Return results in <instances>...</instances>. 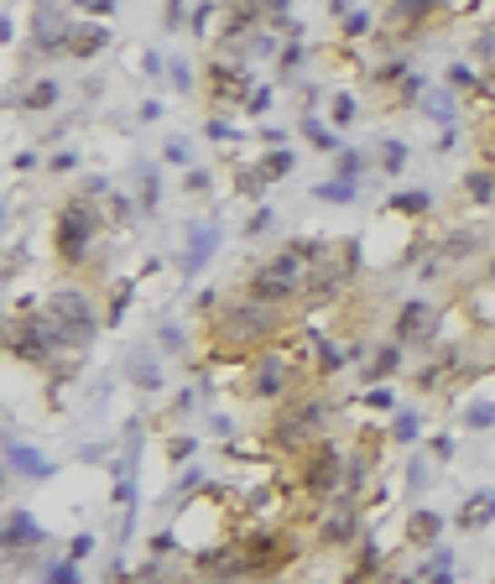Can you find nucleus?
I'll use <instances>...</instances> for the list:
<instances>
[{
  "label": "nucleus",
  "instance_id": "37998d69",
  "mask_svg": "<svg viewBox=\"0 0 495 584\" xmlns=\"http://www.w3.org/2000/svg\"><path fill=\"white\" fill-rule=\"evenodd\" d=\"M94 553V538H73V548H68V559L79 563V559H89Z\"/></svg>",
  "mask_w": 495,
  "mask_h": 584
},
{
  "label": "nucleus",
  "instance_id": "a878e982",
  "mask_svg": "<svg viewBox=\"0 0 495 584\" xmlns=\"http://www.w3.org/2000/svg\"><path fill=\"white\" fill-rule=\"evenodd\" d=\"M287 172H292V151H271L267 162H261V178H267V183L287 178Z\"/></svg>",
  "mask_w": 495,
  "mask_h": 584
},
{
  "label": "nucleus",
  "instance_id": "9d476101",
  "mask_svg": "<svg viewBox=\"0 0 495 584\" xmlns=\"http://www.w3.org/2000/svg\"><path fill=\"white\" fill-rule=\"evenodd\" d=\"M443 11V0H386V16H381V37L386 42H402L422 32L428 21Z\"/></svg>",
  "mask_w": 495,
  "mask_h": 584
},
{
  "label": "nucleus",
  "instance_id": "f257e3e1",
  "mask_svg": "<svg viewBox=\"0 0 495 584\" xmlns=\"http://www.w3.org/2000/svg\"><path fill=\"white\" fill-rule=\"evenodd\" d=\"M282 324L287 313L282 308H267V303H219L209 313V345L219 360H246V355H261L271 350V339H282Z\"/></svg>",
  "mask_w": 495,
  "mask_h": 584
},
{
  "label": "nucleus",
  "instance_id": "20e7f679",
  "mask_svg": "<svg viewBox=\"0 0 495 584\" xmlns=\"http://www.w3.org/2000/svg\"><path fill=\"white\" fill-rule=\"evenodd\" d=\"M354 271H360V240H324L318 250V261H313V277L308 287H303V303H334V297H345L354 282Z\"/></svg>",
  "mask_w": 495,
  "mask_h": 584
},
{
  "label": "nucleus",
  "instance_id": "c03bdc74",
  "mask_svg": "<svg viewBox=\"0 0 495 584\" xmlns=\"http://www.w3.org/2000/svg\"><path fill=\"white\" fill-rule=\"evenodd\" d=\"M183 188H188V193H209V178H204V172H188Z\"/></svg>",
  "mask_w": 495,
  "mask_h": 584
},
{
  "label": "nucleus",
  "instance_id": "79ce46f5",
  "mask_svg": "<svg viewBox=\"0 0 495 584\" xmlns=\"http://www.w3.org/2000/svg\"><path fill=\"white\" fill-rule=\"evenodd\" d=\"M428 449H433V459H449V454H454V438L438 433V438H428Z\"/></svg>",
  "mask_w": 495,
  "mask_h": 584
},
{
  "label": "nucleus",
  "instance_id": "9b49d317",
  "mask_svg": "<svg viewBox=\"0 0 495 584\" xmlns=\"http://www.w3.org/2000/svg\"><path fill=\"white\" fill-rule=\"evenodd\" d=\"M246 73H240V68H235V63H229V58H214V63H209V68H204V100L209 104H225V110H229V104H250V89H246Z\"/></svg>",
  "mask_w": 495,
  "mask_h": 584
},
{
  "label": "nucleus",
  "instance_id": "f3484780",
  "mask_svg": "<svg viewBox=\"0 0 495 584\" xmlns=\"http://www.w3.org/2000/svg\"><path fill=\"white\" fill-rule=\"evenodd\" d=\"M104 47H110V32H104L100 21H83V26L68 32V47H63V53H68V58H94Z\"/></svg>",
  "mask_w": 495,
  "mask_h": 584
},
{
  "label": "nucleus",
  "instance_id": "2f4dec72",
  "mask_svg": "<svg viewBox=\"0 0 495 584\" xmlns=\"http://www.w3.org/2000/svg\"><path fill=\"white\" fill-rule=\"evenodd\" d=\"M360 167H365V157H354V151H339V178H345V183H354V178H360Z\"/></svg>",
  "mask_w": 495,
  "mask_h": 584
},
{
  "label": "nucleus",
  "instance_id": "dca6fc26",
  "mask_svg": "<svg viewBox=\"0 0 495 584\" xmlns=\"http://www.w3.org/2000/svg\"><path fill=\"white\" fill-rule=\"evenodd\" d=\"M68 21H63V11L58 5H42L37 11V53H63L68 47Z\"/></svg>",
  "mask_w": 495,
  "mask_h": 584
},
{
  "label": "nucleus",
  "instance_id": "f704fd0d",
  "mask_svg": "<svg viewBox=\"0 0 495 584\" xmlns=\"http://www.w3.org/2000/svg\"><path fill=\"white\" fill-rule=\"evenodd\" d=\"M68 5H79L83 16H110L115 11V0H68Z\"/></svg>",
  "mask_w": 495,
  "mask_h": 584
},
{
  "label": "nucleus",
  "instance_id": "c9c22d12",
  "mask_svg": "<svg viewBox=\"0 0 495 584\" xmlns=\"http://www.w3.org/2000/svg\"><path fill=\"white\" fill-rule=\"evenodd\" d=\"M261 183H267L261 172H235V188H240V193H250V199L261 193Z\"/></svg>",
  "mask_w": 495,
  "mask_h": 584
},
{
  "label": "nucleus",
  "instance_id": "423d86ee",
  "mask_svg": "<svg viewBox=\"0 0 495 584\" xmlns=\"http://www.w3.org/2000/svg\"><path fill=\"white\" fill-rule=\"evenodd\" d=\"M240 542V559H246V579H282V569L297 563L303 542L297 532H246Z\"/></svg>",
  "mask_w": 495,
  "mask_h": 584
},
{
  "label": "nucleus",
  "instance_id": "473e14b6",
  "mask_svg": "<svg viewBox=\"0 0 495 584\" xmlns=\"http://www.w3.org/2000/svg\"><path fill=\"white\" fill-rule=\"evenodd\" d=\"M172 548H178V538H172V532H157V538L146 542V553H151V559H167Z\"/></svg>",
  "mask_w": 495,
  "mask_h": 584
},
{
  "label": "nucleus",
  "instance_id": "de8ad7c7",
  "mask_svg": "<svg viewBox=\"0 0 495 584\" xmlns=\"http://www.w3.org/2000/svg\"><path fill=\"white\" fill-rule=\"evenodd\" d=\"M267 104H271V89H256V94H250V104H246V110H256V115H261V110H267Z\"/></svg>",
  "mask_w": 495,
  "mask_h": 584
},
{
  "label": "nucleus",
  "instance_id": "4c0bfd02",
  "mask_svg": "<svg viewBox=\"0 0 495 584\" xmlns=\"http://www.w3.org/2000/svg\"><path fill=\"white\" fill-rule=\"evenodd\" d=\"M475 58L495 63V32H480V37H475Z\"/></svg>",
  "mask_w": 495,
  "mask_h": 584
},
{
  "label": "nucleus",
  "instance_id": "e433bc0d",
  "mask_svg": "<svg viewBox=\"0 0 495 584\" xmlns=\"http://www.w3.org/2000/svg\"><path fill=\"white\" fill-rule=\"evenodd\" d=\"M392 438H402V443H412V438H417V423H412L407 413H402V417L392 423Z\"/></svg>",
  "mask_w": 495,
  "mask_h": 584
},
{
  "label": "nucleus",
  "instance_id": "1a4fd4ad",
  "mask_svg": "<svg viewBox=\"0 0 495 584\" xmlns=\"http://www.w3.org/2000/svg\"><path fill=\"white\" fill-rule=\"evenodd\" d=\"M438 334V308L433 303H422V297H412V303H402L392 318V339L402 345V350H428Z\"/></svg>",
  "mask_w": 495,
  "mask_h": 584
},
{
  "label": "nucleus",
  "instance_id": "2eb2a0df",
  "mask_svg": "<svg viewBox=\"0 0 495 584\" xmlns=\"http://www.w3.org/2000/svg\"><path fill=\"white\" fill-rule=\"evenodd\" d=\"M480 250H485V229L464 225V229H449V235L438 240V261H470Z\"/></svg>",
  "mask_w": 495,
  "mask_h": 584
},
{
  "label": "nucleus",
  "instance_id": "bb28decb",
  "mask_svg": "<svg viewBox=\"0 0 495 584\" xmlns=\"http://www.w3.org/2000/svg\"><path fill=\"white\" fill-rule=\"evenodd\" d=\"M464 428H495V402H475L464 413Z\"/></svg>",
  "mask_w": 495,
  "mask_h": 584
},
{
  "label": "nucleus",
  "instance_id": "7c9ffc66",
  "mask_svg": "<svg viewBox=\"0 0 495 584\" xmlns=\"http://www.w3.org/2000/svg\"><path fill=\"white\" fill-rule=\"evenodd\" d=\"M475 73H470V68H449V89H459V94H475Z\"/></svg>",
  "mask_w": 495,
  "mask_h": 584
},
{
  "label": "nucleus",
  "instance_id": "4468645a",
  "mask_svg": "<svg viewBox=\"0 0 495 584\" xmlns=\"http://www.w3.org/2000/svg\"><path fill=\"white\" fill-rule=\"evenodd\" d=\"M402 542H407V548H417V553L438 548V542H443V511H433V506H417V511H407V521H402Z\"/></svg>",
  "mask_w": 495,
  "mask_h": 584
},
{
  "label": "nucleus",
  "instance_id": "603ef678",
  "mask_svg": "<svg viewBox=\"0 0 495 584\" xmlns=\"http://www.w3.org/2000/svg\"><path fill=\"white\" fill-rule=\"evenodd\" d=\"M396 584H417V579H396Z\"/></svg>",
  "mask_w": 495,
  "mask_h": 584
},
{
  "label": "nucleus",
  "instance_id": "a19ab883",
  "mask_svg": "<svg viewBox=\"0 0 495 584\" xmlns=\"http://www.w3.org/2000/svg\"><path fill=\"white\" fill-rule=\"evenodd\" d=\"M371 32V16H345V37H365Z\"/></svg>",
  "mask_w": 495,
  "mask_h": 584
},
{
  "label": "nucleus",
  "instance_id": "412c9836",
  "mask_svg": "<svg viewBox=\"0 0 495 584\" xmlns=\"http://www.w3.org/2000/svg\"><path fill=\"white\" fill-rule=\"evenodd\" d=\"M464 199L470 204H495V172L490 167H475V172H464Z\"/></svg>",
  "mask_w": 495,
  "mask_h": 584
},
{
  "label": "nucleus",
  "instance_id": "aec40b11",
  "mask_svg": "<svg viewBox=\"0 0 495 584\" xmlns=\"http://www.w3.org/2000/svg\"><path fill=\"white\" fill-rule=\"evenodd\" d=\"M454 355H443V360H433V365H422V371L412 375V386L417 392H443V386H449V375H454Z\"/></svg>",
  "mask_w": 495,
  "mask_h": 584
},
{
  "label": "nucleus",
  "instance_id": "c85d7f7f",
  "mask_svg": "<svg viewBox=\"0 0 495 584\" xmlns=\"http://www.w3.org/2000/svg\"><path fill=\"white\" fill-rule=\"evenodd\" d=\"M329 115H334V125H350V121H354V94H334V110H329Z\"/></svg>",
  "mask_w": 495,
  "mask_h": 584
},
{
  "label": "nucleus",
  "instance_id": "f03ea898",
  "mask_svg": "<svg viewBox=\"0 0 495 584\" xmlns=\"http://www.w3.org/2000/svg\"><path fill=\"white\" fill-rule=\"evenodd\" d=\"M329 417H334V402H324V396L282 402L277 417L267 423V454H303L308 443L329 438Z\"/></svg>",
  "mask_w": 495,
  "mask_h": 584
},
{
  "label": "nucleus",
  "instance_id": "f8f14e48",
  "mask_svg": "<svg viewBox=\"0 0 495 584\" xmlns=\"http://www.w3.org/2000/svg\"><path fill=\"white\" fill-rule=\"evenodd\" d=\"M240 292H246L250 303H267V308H282V313H287L292 303H303V292L292 287V282L282 277V271H271L267 261H261V267L250 271V277H246V287H240Z\"/></svg>",
  "mask_w": 495,
  "mask_h": 584
},
{
  "label": "nucleus",
  "instance_id": "49530a36",
  "mask_svg": "<svg viewBox=\"0 0 495 584\" xmlns=\"http://www.w3.org/2000/svg\"><path fill=\"white\" fill-rule=\"evenodd\" d=\"M365 407H381V413H386V407H392V392H381V386H375V392L365 396Z\"/></svg>",
  "mask_w": 495,
  "mask_h": 584
},
{
  "label": "nucleus",
  "instance_id": "5701e85b",
  "mask_svg": "<svg viewBox=\"0 0 495 584\" xmlns=\"http://www.w3.org/2000/svg\"><path fill=\"white\" fill-rule=\"evenodd\" d=\"M386 209H392L396 219H422V214L433 209V199H428V193H396Z\"/></svg>",
  "mask_w": 495,
  "mask_h": 584
},
{
  "label": "nucleus",
  "instance_id": "6e6552de",
  "mask_svg": "<svg viewBox=\"0 0 495 584\" xmlns=\"http://www.w3.org/2000/svg\"><path fill=\"white\" fill-rule=\"evenodd\" d=\"M354 542H360V501H324L318 506V548H354Z\"/></svg>",
  "mask_w": 495,
  "mask_h": 584
},
{
  "label": "nucleus",
  "instance_id": "0eeeda50",
  "mask_svg": "<svg viewBox=\"0 0 495 584\" xmlns=\"http://www.w3.org/2000/svg\"><path fill=\"white\" fill-rule=\"evenodd\" d=\"M5 350H11V360H26V365H53L63 355L58 334H53V324H47V313H11V324H5Z\"/></svg>",
  "mask_w": 495,
  "mask_h": 584
},
{
  "label": "nucleus",
  "instance_id": "cd10ccee",
  "mask_svg": "<svg viewBox=\"0 0 495 584\" xmlns=\"http://www.w3.org/2000/svg\"><path fill=\"white\" fill-rule=\"evenodd\" d=\"M303 136H308L318 151H334V146H339V141H334V131H324L318 121H303Z\"/></svg>",
  "mask_w": 495,
  "mask_h": 584
},
{
  "label": "nucleus",
  "instance_id": "72a5a7b5",
  "mask_svg": "<svg viewBox=\"0 0 495 584\" xmlns=\"http://www.w3.org/2000/svg\"><path fill=\"white\" fill-rule=\"evenodd\" d=\"M47 584H79V563L68 559V563H58L53 574H47Z\"/></svg>",
  "mask_w": 495,
  "mask_h": 584
},
{
  "label": "nucleus",
  "instance_id": "58836bf2",
  "mask_svg": "<svg viewBox=\"0 0 495 584\" xmlns=\"http://www.w3.org/2000/svg\"><path fill=\"white\" fill-rule=\"evenodd\" d=\"M11 464H16V470H37V475H42V464H37L32 449H11Z\"/></svg>",
  "mask_w": 495,
  "mask_h": 584
},
{
  "label": "nucleus",
  "instance_id": "39448f33",
  "mask_svg": "<svg viewBox=\"0 0 495 584\" xmlns=\"http://www.w3.org/2000/svg\"><path fill=\"white\" fill-rule=\"evenodd\" d=\"M345 464H350V454H345L334 438L308 443V449L297 454V491L308 501H334L345 491Z\"/></svg>",
  "mask_w": 495,
  "mask_h": 584
},
{
  "label": "nucleus",
  "instance_id": "4be33fe9",
  "mask_svg": "<svg viewBox=\"0 0 495 584\" xmlns=\"http://www.w3.org/2000/svg\"><path fill=\"white\" fill-rule=\"evenodd\" d=\"M485 521H495V496H470V506L459 511V527L464 532H480Z\"/></svg>",
  "mask_w": 495,
  "mask_h": 584
},
{
  "label": "nucleus",
  "instance_id": "6ab92c4d",
  "mask_svg": "<svg viewBox=\"0 0 495 584\" xmlns=\"http://www.w3.org/2000/svg\"><path fill=\"white\" fill-rule=\"evenodd\" d=\"M53 104H58V83H53V79H37L32 89H21V94H16V110H26V115L53 110Z\"/></svg>",
  "mask_w": 495,
  "mask_h": 584
},
{
  "label": "nucleus",
  "instance_id": "864d4df0",
  "mask_svg": "<svg viewBox=\"0 0 495 584\" xmlns=\"http://www.w3.org/2000/svg\"><path fill=\"white\" fill-rule=\"evenodd\" d=\"M490 146H495V125H490Z\"/></svg>",
  "mask_w": 495,
  "mask_h": 584
},
{
  "label": "nucleus",
  "instance_id": "7ed1b4c3",
  "mask_svg": "<svg viewBox=\"0 0 495 584\" xmlns=\"http://www.w3.org/2000/svg\"><path fill=\"white\" fill-rule=\"evenodd\" d=\"M100 225H110V219H104V209H94V199H89V193H79V199H68V204L58 209V225H53V250H58V261L68 271H79L83 261H89Z\"/></svg>",
  "mask_w": 495,
  "mask_h": 584
},
{
  "label": "nucleus",
  "instance_id": "09e8293b",
  "mask_svg": "<svg viewBox=\"0 0 495 584\" xmlns=\"http://www.w3.org/2000/svg\"><path fill=\"white\" fill-rule=\"evenodd\" d=\"M73 167H79V157H73V151H63V157H53V172H73Z\"/></svg>",
  "mask_w": 495,
  "mask_h": 584
},
{
  "label": "nucleus",
  "instance_id": "393cba45",
  "mask_svg": "<svg viewBox=\"0 0 495 584\" xmlns=\"http://www.w3.org/2000/svg\"><path fill=\"white\" fill-rule=\"evenodd\" d=\"M407 167V146L402 141H381V172H402Z\"/></svg>",
  "mask_w": 495,
  "mask_h": 584
},
{
  "label": "nucleus",
  "instance_id": "3c124183",
  "mask_svg": "<svg viewBox=\"0 0 495 584\" xmlns=\"http://www.w3.org/2000/svg\"><path fill=\"white\" fill-rule=\"evenodd\" d=\"M256 584H282V579H256Z\"/></svg>",
  "mask_w": 495,
  "mask_h": 584
},
{
  "label": "nucleus",
  "instance_id": "a211bd4d",
  "mask_svg": "<svg viewBox=\"0 0 495 584\" xmlns=\"http://www.w3.org/2000/svg\"><path fill=\"white\" fill-rule=\"evenodd\" d=\"M396 371H402V345L392 339V345H381V350L371 355V365L360 371V381H371L375 386V381H386V375H396Z\"/></svg>",
  "mask_w": 495,
  "mask_h": 584
},
{
  "label": "nucleus",
  "instance_id": "a18cd8bd",
  "mask_svg": "<svg viewBox=\"0 0 495 584\" xmlns=\"http://www.w3.org/2000/svg\"><path fill=\"white\" fill-rule=\"evenodd\" d=\"M167 454H172V459H183V454H193V438H172V443H167Z\"/></svg>",
  "mask_w": 495,
  "mask_h": 584
},
{
  "label": "nucleus",
  "instance_id": "ddd939ff",
  "mask_svg": "<svg viewBox=\"0 0 495 584\" xmlns=\"http://www.w3.org/2000/svg\"><path fill=\"white\" fill-rule=\"evenodd\" d=\"M292 375H297V360H287V350L277 345V350H261V360H256V396H282L292 392Z\"/></svg>",
  "mask_w": 495,
  "mask_h": 584
},
{
  "label": "nucleus",
  "instance_id": "c756f323",
  "mask_svg": "<svg viewBox=\"0 0 495 584\" xmlns=\"http://www.w3.org/2000/svg\"><path fill=\"white\" fill-rule=\"evenodd\" d=\"M475 100L495 104V63H485V73H480V83H475Z\"/></svg>",
  "mask_w": 495,
  "mask_h": 584
},
{
  "label": "nucleus",
  "instance_id": "b1692460",
  "mask_svg": "<svg viewBox=\"0 0 495 584\" xmlns=\"http://www.w3.org/2000/svg\"><path fill=\"white\" fill-rule=\"evenodd\" d=\"M26 538H37L32 517H26V511H11V521H5V548H11V553H21V542H26Z\"/></svg>",
  "mask_w": 495,
  "mask_h": 584
},
{
  "label": "nucleus",
  "instance_id": "ea45409f",
  "mask_svg": "<svg viewBox=\"0 0 495 584\" xmlns=\"http://www.w3.org/2000/svg\"><path fill=\"white\" fill-rule=\"evenodd\" d=\"M318 199H354V183H324Z\"/></svg>",
  "mask_w": 495,
  "mask_h": 584
},
{
  "label": "nucleus",
  "instance_id": "8fccbe9b",
  "mask_svg": "<svg viewBox=\"0 0 495 584\" xmlns=\"http://www.w3.org/2000/svg\"><path fill=\"white\" fill-rule=\"evenodd\" d=\"M428 584H454V574H449V569H438V574H433Z\"/></svg>",
  "mask_w": 495,
  "mask_h": 584
}]
</instances>
